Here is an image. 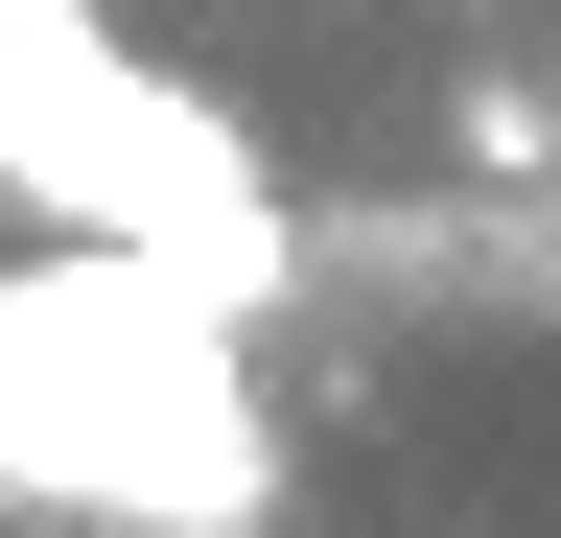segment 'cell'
<instances>
[{"mask_svg":"<svg viewBox=\"0 0 561 538\" xmlns=\"http://www.w3.org/2000/svg\"><path fill=\"white\" fill-rule=\"evenodd\" d=\"M0 515H70V538H257L280 515V422L164 257H117V234L0 257Z\"/></svg>","mask_w":561,"mask_h":538,"instance_id":"obj_1","label":"cell"},{"mask_svg":"<svg viewBox=\"0 0 561 538\" xmlns=\"http://www.w3.org/2000/svg\"><path fill=\"white\" fill-rule=\"evenodd\" d=\"M445 141H468L491 187H538V164H561V94H515V71H468V117H445Z\"/></svg>","mask_w":561,"mask_h":538,"instance_id":"obj_2","label":"cell"},{"mask_svg":"<svg viewBox=\"0 0 561 538\" xmlns=\"http://www.w3.org/2000/svg\"><path fill=\"white\" fill-rule=\"evenodd\" d=\"M538 187H561V164H538Z\"/></svg>","mask_w":561,"mask_h":538,"instance_id":"obj_3","label":"cell"}]
</instances>
